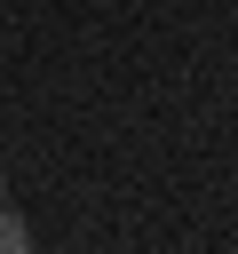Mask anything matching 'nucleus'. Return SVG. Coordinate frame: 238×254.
Segmentation results:
<instances>
[{"label":"nucleus","instance_id":"1","mask_svg":"<svg viewBox=\"0 0 238 254\" xmlns=\"http://www.w3.org/2000/svg\"><path fill=\"white\" fill-rule=\"evenodd\" d=\"M0 254H32V230H24V214H8V206H0Z\"/></svg>","mask_w":238,"mask_h":254},{"label":"nucleus","instance_id":"2","mask_svg":"<svg viewBox=\"0 0 238 254\" xmlns=\"http://www.w3.org/2000/svg\"><path fill=\"white\" fill-rule=\"evenodd\" d=\"M0 190H8V175H0Z\"/></svg>","mask_w":238,"mask_h":254}]
</instances>
